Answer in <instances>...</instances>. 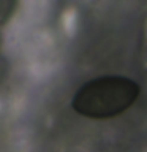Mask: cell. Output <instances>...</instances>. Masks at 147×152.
I'll return each instance as SVG.
<instances>
[{
	"label": "cell",
	"instance_id": "cell-2",
	"mask_svg": "<svg viewBox=\"0 0 147 152\" xmlns=\"http://www.w3.org/2000/svg\"><path fill=\"white\" fill-rule=\"evenodd\" d=\"M139 64L141 70L147 73V11L142 18L141 27V41H139Z\"/></svg>",
	"mask_w": 147,
	"mask_h": 152
},
{
	"label": "cell",
	"instance_id": "cell-1",
	"mask_svg": "<svg viewBox=\"0 0 147 152\" xmlns=\"http://www.w3.org/2000/svg\"><path fill=\"white\" fill-rule=\"evenodd\" d=\"M141 87L125 76H100L82 84L71 100L78 114L89 119H111L131 108Z\"/></svg>",
	"mask_w": 147,
	"mask_h": 152
}]
</instances>
